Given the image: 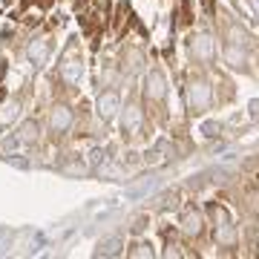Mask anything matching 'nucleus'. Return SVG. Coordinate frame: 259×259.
I'll use <instances>...</instances> for the list:
<instances>
[{
	"label": "nucleus",
	"mask_w": 259,
	"mask_h": 259,
	"mask_svg": "<svg viewBox=\"0 0 259 259\" xmlns=\"http://www.w3.org/2000/svg\"><path fill=\"white\" fill-rule=\"evenodd\" d=\"M248 199H250V207L259 210V193H248Z\"/></svg>",
	"instance_id": "412c9836"
},
{
	"label": "nucleus",
	"mask_w": 259,
	"mask_h": 259,
	"mask_svg": "<svg viewBox=\"0 0 259 259\" xmlns=\"http://www.w3.org/2000/svg\"><path fill=\"white\" fill-rule=\"evenodd\" d=\"M141 127H144V110H141L139 104H127L124 115H121V130L127 136H139Z\"/></svg>",
	"instance_id": "20e7f679"
},
{
	"label": "nucleus",
	"mask_w": 259,
	"mask_h": 259,
	"mask_svg": "<svg viewBox=\"0 0 259 259\" xmlns=\"http://www.w3.org/2000/svg\"><path fill=\"white\" fill-rule=\"evenodd\" d=\"M225 61H228L231 66H242L245 64V49L236 47V40H231V44L225 47Z\"/></svg>",
	"instance_id": "ddd939ff"
},
{
	"label": "nucleus",
	"mask_w": 259,
	"mask_h": 259,
	"mask_svg": "<svg viewBox=\"0 0 259 259\" xmlns=\"http://www.w3.org/2000/svg\"><path fill=\"white\" fill-rule=\"evenodd\" d=\"M130 231H133V233H136V236H139V233L144 231V216H139V219L133 222V228H130Z\"/></svg>",
	"instance_id": "f3484780"
},
{
	"label": "nucleus",
	"mask_w": 259,
	"mask_h": 259,
	"mask_svg": "<svg viewBox=\"0 0 259 259\" xmlns=\"http://www.w3.org/2000/svg\"><path fill=\"white\" fill-rule=\"evenodd\" d=\"M130 256H153V250H150V242H139V245H133Z\"/></svg>",
	"instance_id": "dca6fc26"
},
{
	"label": "nucleus",
	"mask_w": 259,
	"mask_h": 259,
	"mask_svg": "<svg viewBox=\"0 0 259 259\" xmlns=\"http://www.w3.org/2000/svg\"><path fill=\"white\" fill-rule=\"evenodd\" d=\"M18 112H20V104H18V101L3 104V107H0V127H6V124H12V121L18 118Z\"/></svg>",
	"instance_id": "4468645a"
},
{
	"label": "nucleus",
	"mask_w": 259,
	"mask_h": 259,
	"mask_svg": "<svg viewBox=\"0 0 259 259\" xmlns=\"http://www.w3.org/2000/svg\"><path fill=\"white\" fill-rule=\"evenodd\" d=\"M90 161H93V164H98V161H104V150H93V153H90Z\"/></svg>",
	"instance_id": "6ab92c4d"
},
{
	"label": "nucleus",
	"mask_w": 259,
	"mask_h": 259,
	"mask_svg": "<svg viewBox=\"0 0 259 259\" xmlns=\"http://www.w3.org/2000/svg\"><path fill=\"white\" fill-rule=\"evenodd\" d=\"M250 6H253V9L259 12V0H250Z\"/></svg>",
	"instance_id": "4be33fe9"
},
{
	"label": "nucleus",
	"mask_w": 259,
	"mask_h": 259,
	"mask_svg": "<svg viewBox=\"0 0 259 259\" xmlns=\"http://www.w3.org/2000/svg\"><path fill=\"white\" fill-rule=\"evenodd\" d=\"M118 110H121V98H118L115 90H107V93L98 95V101H95V112H98V118L110 121V118H115V112H118Z\"/></svg>",
	"instance_id": "39448f33"
},
{
	"label": "nucleus",
	"mask_w": 259,
	"mask_h": 259,
	"mask_svg": "<svg viewBox=\"0 0 259 259\" xmlns=\"http://www.w3.org/2000/svg\"><path fill=\"white\" fill-rule=\"evenodd\" d=\"M248 110H250V115H253V118H259V101H250Z\"/></svg>",
	"instance_id": "aec40b11"
},
{
	"label": "nucleus",
	"mask_w": 259,
	"mask_h": 259,
	"mask_svg": "<svg viewBox=\"0 0 259 259\" xmlns=\"http://www.w3.org/2000/svg\"><path fill=\"white\" fill-rule=\"evenodd\" d=\"M204 231V216L202 210H185V216H182V233L185 236H199V233Z\"/></svg>",
	"instance_id": "1a4fd4ad"
},
{
	"label": "nucleus",
	"mask_w": 259,
	"mask_h": 259,
	"mask_svg": "<svg viewBox=\"0 0 259 259\" xmlns=\"http://www.w3.org/2000/svg\"><path fill=\"white\" fill-rule=\"evenodd\" d=\"M213 216H216V239L222 242V245H233L236 242V233H233V222L228 210L219 207V204H213Z\"/></svg>",
	"instance_id": "7ed1b4c3"
},
{
	"label": "nucleus",
	"mask_w": 259,
	"mask_h": 259,
	"mask_svg": "<svg viewBox=\"0 0 259 259\" xmlns=\"http://www.w3.org/2000/svg\"><path fill=\"white\" fill-rule=\"evenodd\" d=\"M72 121H75V115L66 104H55L52 112H49V127L55 130V133H66V130L72 127Z\"/></svg>",
	"instance_id": "0eeeda50"
},
{
	"label": "nucleus",
	"mask_w": 259,
	"mask_h": 259,
	"mask_svg": "<svg viewBox=\"0 0 259 259\" xmlns=\"http://www.w3.org/2000/svg\"><path fill=\"white\" fill-rule=\"evenodd\" d=\"M210 101H213L210 83L202 81V78H190V81H187V104H190V110L204 112L207 107H210Z\"/></svg>",
	"instance_id": "f257e3e1"
},
{
	"label": "nucleus",
	"mask_w": 259,
	"mask_h": 259,
	"mask_svg": "<svg viewBox=\"0 0 259 259\" xmlns=\"http://www.w3.org/2000/svg\"><path fill=\"white\" fill-rule=\"evenodd\" d=\"M37 139H40V127H37V121H26V124L20 127L18 141H20V144H35Z\"/></svg>",
	"instance_id": "f8f14e48"
},
{
	"label": "nucleus",
	"mask_w": 259,
	"mask_h": 259,
	"mask_svg": "<svg viewBox=\"0 0 259 259\" xmlns=\"http://www.w3.org/2000/svg\"><path fill=\"white\" fill-rule=\"evenodd\" d=\"M83 75V64L78 55H66L64 61H61V78H64L66 83H78Z\"/></svg>",
	"instance_id": "6e6552de"
},
{
	"label": "nucleus",
	"mask_w": 259,
	"mask_h": 259,
	"mask_svg": "<svg viewBox=\"0 0 259 259\" xmlns=\"http://www.w3.org/2000/svg\"><path fill=\"white\" fill-rule=\"evenodd\" d=\"M190 52H193L196 61L207 64V61H213V55H216V40H213L207 32H202V35H196V40L190 44Z\"/></svg>",
	"instance_id": "423d86ee"
},
{
	"label": "nucleus",
	"mask_w": 259,
	"mask_h": 259,
	"mask_svg": "<svg viewBox=\"0 0 259 259\" xmlns=\"http://www.w3.org/2000/svg\"><path fill=\"white\" fill-rule=\"evenodd\" d=\"M167 95V78L161 69H150L144 78V98L147 101H164Z\"/></svg>",
	"instance_id": "f03ea898"
},
{
	"label": "nucleus",
	"mask_w": 259,
	"mask_h": 259,
	"mask_svg": "<svg viewBox=\"0 0 259 259\" xmlns=\"http://www.w3.org/2000/svg\"><path fill=\"white\" fill-rule=\"evenodd\" d=\"M26 58H29V64L32 66H44L47 64V58H49V40L47 37L32 40V44L26 47Z\"/></svg>",
	"instance_id": "9d476101"
},
{
	"label": "nucleus",
	"mask_w": 259,
	"mask_h": 259,
	"mask_svg": "<svg viewBox=\"0 0 259 259\" xmlns=\"http://www.w3.org/2000/svg\"><path fill=\"white\" fill-rule=\"evenodd\" d=\"M216 133H219V124L207 121V124H204V136H216Z\"/></svg>",
	"instance_id": "a211bd4d"
},
{
	"label": "nucleus",
	"mask_w": 259,
	"mask_h": 259,
	"mask_svg": "<svg viewBox=\"0 0 259 259\" xmlns=\"http://www.w3.org/2000/svg\"><path fill=\"white\" fill-rule=\"evenodd\" d=\"M121 248H124V236H110V239H104L95 250V256H118Z\"/></svg>",
	"instance_id": "9b49d317"
},
{
	"label": "nucleus",
	"mask_w": 259,
	"mask_h": 259,
	"mask_svg": "<svg viewBox=\"0 0 259 259\" xmlns=\"http://www.w3.org/2000/svg\"><path fill=\"white\" fill-rule=\"evenodd\" d=\"M156 187H158V182H156V179H144L141 185L130 187V190H127V196H130V199H139V196H144V193H153Z\"/></svg>",
	"instance_id": "2eb2a0df"
}]
</instances>
